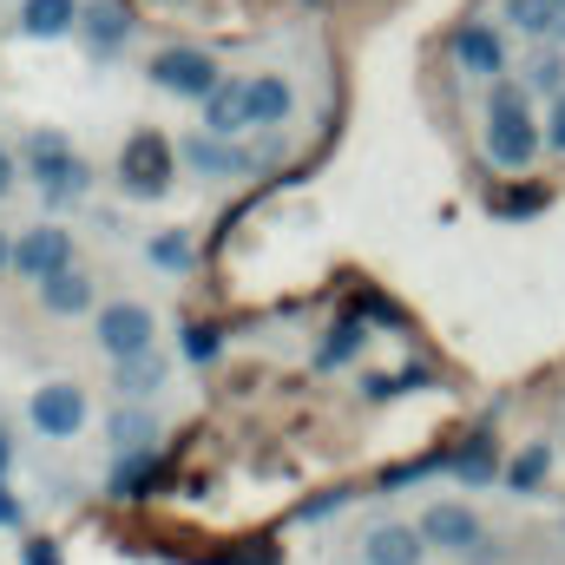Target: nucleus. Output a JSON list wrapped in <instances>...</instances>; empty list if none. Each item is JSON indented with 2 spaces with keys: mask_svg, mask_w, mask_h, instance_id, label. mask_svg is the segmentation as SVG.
<instances>
[{
  "mask_svg": "<svg viewBox=\"0 0 565 565\" xmlns=\"http://www.w3.org/2000/svg\"><path fill=\"white\" fill-rule=\"evenodd\" d=\"M540 151H546V119L533 113L526 79H520V73L493 79V86H487V113H480V158H487L493 171L520 178V171L540 164Z\"/></svg>",
  "mask_w": 565,
  "mask_h": 565,
  "instance_id": "1",
  "label": "nucleus"
},
{
  "mask_svg": "<svg viewBox=\"0 0 565 565\" xmlns=\"http://www.w3.org/2000/svg\"><path fill=\"white\" fill-rule=\"evenodd\" d=\"M13 158H20V178H33V184H40L46 211H66V204H79V198L93 191V164L79 158V145L66 139L60 126H40V132H26Z\"/></svg>",
  "mask_w": 565,
  "mask_h": 565,
  "instance_id": "2",
  "label": "nucleus"
},
{
  "mask_svg": "<svg viewBox=\"0 0 565 565\" xmlns=\"http://www.w3.org/2000/svg\"><path fill=\"white\" fill-rule=\"evenodd\" d=\"M113 178H119V191L126 198H171V184L184 178V164H178V139H164L158 126H139L132 139L119 145V158H113Z\"/></svg>",
  "mask_w": 565,
  "mask_h": 565,
  "instance_id": "3",
  "label": "nucleus"
},
{
  "mask_svg": "<svg viewBox=\"0 0 565 565\" xmlns=\"http://www.w3.org/2000/svg\"><path fill=\"white\" fill-rule=\"evenodd\" d=\"M145 79H151L158 93L184 99V106H204V99L217 93L224 66H217V53H211V46H198V40H164V46H151Z\"/></svg>",
  "mask_w": 565,
  "mask_h": 565,
  "instance_id": "4",
  "label": "nucleus"
},
{
  "mask_svg": "<svg viewBox=\"0 0 565 565\" xmlns=\"http://www.w3.org/2000/svg\"><path fill=\"white\" fill-rule=\"evenodd\" d=\"M93 342H99V355H113V362L151 355V349H158V316H151V302H132V296L99 302V309H93Z\"/></svg>",
  "mask_w": 565,
  "mask_h": 565,
  "instance_id": "5",
  "label": "nucleus"
},
{
  "mask_svg": "<svg viewBox=\"0 0 565 565\" xmlns=\"http://www.w3.org/2000/svg\"><path fill=\"white\" fill-rule=\"evenodd\" d=\"M178 487V460L164 447H145V454H113V473H106V500L113 507H151L158 493Z\"/></svg>",
  "mask_w": 565,
  "mask_h": 565,
  "instance_id": "6",
  "label": "nucleus"
},
{
  "mask_svg": "<svg viewBox=\"0 0 565 565\" xmlns=\"http://www.w3.org/2000/svg\"><path fill=\"white\" fill-rule=\"evenodd\" d=\"M26 422H33L40 440H79L86 422H93V402H86L79 382H40L26 395Z\"/></svg>",
  "mask_w": 565,
  "mask_h": 565,
  "instance_id": "7",
  "label": "nucleus"
},
{
  "mask_svg": "<svg viewBox=\"0 0 565 565\" xmlns=\"http://www.w3.org/2000/svg\"><path fill=\"white\" fill-rule=\"evenodd\" d=\"M447 53H454V66H460L467 79H480V86H493V79H507V73H513L507 33H500L493 20H460V26L447 33Z\"/></svg>",
  "mask_w": 565,
  "mask_h": 565,
  "instance_id": "8",
  "label": "nucleus"
},
{
  "mask_svg": "<svg viewBox=\"0 0 565 565\" xmlns=\"http://www.w3.org/2000/svg\"><path fill=\"white\" fill-rule=\"evenodd\" d=\"M178 164H184V178H204V184L257 178V171H250V145L244 139H217V132H204V126L178 139Z\"/></svg>",
  "mask_w": 565,
  "mask_h": 565,
  "instance_id": "9",
  "label": "nucleus"
},
{
  "mask_svg": "<svg viewBox=\"0 0 565 565\" xmlns=\"http://www.w3.org/2000/svg\"><path fill=\"white\" fill-rule=\"evenodd\" d=\"M79 40H86L93 66H113L139 40V7L132 0H86L79 7Z\"/></svg>",
  "mask_w": 565,
  "mask_h": 565,
  "instance_id": "10",
  "label": "nucleus"
},
{
  "mask_svg": "<svg viewBox=\"0 0 565 565\" xmlns=\"http://www.w3.org/2000/svg\"><path fill=\"white\" fill-rule=\"evenodd\" d=\"M73 264H79V250H73L66 224H33V231L13 237V277L20 282H46L60 270H73Z\"/></svg>",
  "mask_w": 565,
  "mask_h": 565,
  "instance_id": "11",
  "label": "nucleus"
},
{
  "mask_svg": "<svg viewBox=\"0 0 565 565\" xmlns=\"http://www.w3.org/2000/svg\"><path fill=\"white\" fill-rule=\"evenodd\" d=\"M500 473H507V454H500V434H493V427H467L460 440H447V480H454V487L480 493V487H493Z\"/></svg>",
  "mask_w": 565,
  "mask_h": 565,
  "instance_id": "12",
  "label": "nucleus"
},
{
  "mask_svg": "<svg viewBox=\"0 0 565 565\" xmlns=\"http://www.w3.org/2000/svg\"><path fill=\"white\" fill-rule=\"evenodd\" d=\"M415 526H422L427 553H447V559H467V553L487 540V526H480V513H473L467 500H434Z\"/></svg>",
  "mask_w": 565,
  "mask_h": 565,
  "instance_id": "13",
  "label": "nucleus"
},
{
  "mask_svg": "<svg viewBox=\"0 0 565 565\" xmlns=\"http://www.w3.org/2000/svg\"><path fill=\"white\" fill-rule=\"evenodd\" d=\"M553 211V184L546 178H500V184H487V217H500V224H533V217H546Z\"/></svg>",
  "mask_w": 565,
  "mask_h": 565,
  "instance_id": "14",
  "label": "nucleus"
},
{
  "mask_svg": "<svg viewBox=\"0 0 565 565\" xmlns=\"http://www.w3.org/2000/svg\"><path fill=\"white\" fill-rule=\"evenodd\" d=\"M33 302L46 309V316H93L99 309V282H93V270H60V277H46V282H33Z\"/></svg>",
  "mask_w": 565,
  "mask_h": 565,
  "instance_id": "15",
  "label": "nucleus"
},
{
  "mask_svg": "<svg viewBox=\"0 0 565 565\" xmlns=\"http://www.w3.org/2000/svg\"><path fill=\"white\" fill-rule=\"evenodd\" d=\"M362 565H427V540L408 520H382L362 533Z\"/></svg>",
  "mask_w": 565,
  "mask_h": 565,
  "instance_id": "16",
  "label": "nucleus"
},
{
  "mask_svg": "<svg viewBox=\"0 0 565 565\" xmlns=\"http://www.w3.org/2000/svg\"><path fill=\"white\" fill-rule=\"evenodd\" d=\"M106 447L113 454H145V447H164V422L151 402H119L106 415Z\"/></svg>",
  "mask_w": 565,
  "mask_h": 565,
  "instance_id": "17",
  "label": "nucleus"
},
{
  "mask_svg": "<svg viewBox=\"0 0 565 565\" xmlns=\"http://www.w3.org/2000/svg\"><path fill=\"white\" fill-rule=\"evenodd\" d=\"M198 113H204V132H217V139H244V132H250V79L224 73L217 93H211Z\"/></svg>",
  "mask_w": 565,
  "mask_h": 565,
  "instance_id": "18",
  "label": "nucleus"
},
{
  "mask_svg": "<svg viewBox=\"0 0 565 565\" xmlns=\"http://www.w3.org/2000/svg\"><path fill=\"white\" fill-rule=\"evenodd\" d=\"M369 335H375V329H369L362 316H349V309H342V316H335V322L322 329V342H316V355H309V369H316V375H335V369H349V362H362V349H369Z\"/></svg>",
  "mask_w": 565,
  "mask_h": 565,
  "instance_id": "19",
  "label": "nucleus"
},
{
  "mask_svg": "<svg viewBox=\"0 0 565 565\" xmlns=\"http://www.w3.org/2000/svg\"><path fill=\"white\" fill-rule=\"evenodd\" d=\"M296 119V86L282 73H250V132H282Z\"/></svg>",
  "mask_w": 565,
  "mask_h": 565,
  "instance_id": "20",
  "label": "nucleus"
},
{
  "mask_svg": "<svg viewBox=\"0 0 565 565\" xmlns=\"http://www.w3.org/2000/svg\"><path fill=\"white\" fill-rule=\"evenodd\" d=\"M500 20L540 46H565V0H507Z\"/></svg>",
  "mask_w": 565,
  "mask_h": 565,
  "instance_id": "21",
  "label": "nucleus"
},
{
  "mask_svg": "<svg viewBox=\"0 0 565 565\" xmlns=\"http://www.w3.org/2000/svg\"><path fill=\"white\" fill-rule=\"evenodd\" d=\"M79 7L86 0H20V33L26 40H66V33H79Z\"/></svg>",
  "mask_w": 565,
  "mask_h": 565,
  "instance_id": "22",
  "label": "nucleus"
},
{
  "mask_svg": "<svg viewBox=\"0 0 565 565\" xmlns=\"http://www.w3.org/2000/svg\"><path fill=\"white\" fill-rule=\"evenodd\" d=\"M171 382V362L151 349V355H132V362H113V388L119 402H158V388Z\"/></svg>",
  "mask_w": 565,
  "mask_h": 565,
  "instance_id": "23",
  "label": "nucleus"
},
{
  "mask_svg": "<svg viewBox=\"0 0 565 565\" xmlns=\"http://www.w3.org/2000/svg\"><path fill=\"white\" fill-rule=\"evenodd\" d=\"M546 480H553V440H526V447L507 460V473H500V487L520 493V500H533Z\"/></svg>",
  "mask_w": 565,
  "mask_h": 565,
  "instance_id": "24",
  "label": "nucleus"
},
{
  "mask_svg": "<svg viewBox=\"0 0 565 565\" xmlns=\"http://www.w3.org/2000/svg\"><path fill=\"white\" fill-rule=\"evenodd\" d=\"M427 382H434V369H427V362L388 369V375H382V369H369V375L355 382V395H362L369 408H382V402H402V395H415V388H427Z\"/></svg>",
  "mask_w": 565,
  "mask_h": 565,
  "instance_id": "25",
  "label": "nucleus"
},
{
  "mask_svg": "<svg viewBox=\"0 0 565 565\" xmlns=\"http://www.w3.org/2000/svg\"><path fill=\"white\" fill-rule=\"evenodd\" d=\"M224 349H231V342H224V322L191 316V322L178 329V355H184L191 369H217V362H224Z\"/></svg>",
  "mask_w": 565,
  "mask_h": 565,
  "instance_id": "26",
  "label": "nucleus"
},
{
  "mask_svg": "<svg viewBox=\"0 0 565 565\" xmlns=\"http://www.w3.org/2000/svg\"><path fill=\"white\" fill-rule=\"evenodd\" d=\"M520 79H526L533 99H559L565 93V46H540V53L520 66Z\"/></svg>",
  "mask_w": 565,
  "mask_h": 565,
  "instance_id": "27",
  "label": "nucleus"
},
{
  "mask_svg": "<svg viewBox=\"0 0 565 565\" xmlns=\"http://www.w3.org/2000/svg\"><path fill=\"white\" fill-rule=\"evenodd\" d=\"M349 316H362L369 329H375V322H382V329H402V322H408V309H402L388 289H375V282H362V289L349 296Z\"/></svg>",
  "mask_w": 565,
  "mask_h": 565,
  "instance_id": "28",
  "label": "nucleus"
},
{
  "mask_svg": "<svg viewBox=\"0 0 565 565\" xmlns=\"http://www.w3.org/2000/svg\"><path fill=\"white\" fill-rule=\"evenodd\" d=\"M145 264H158V270H191V264H198L191 231H158V237H145Z\"/></svg>",
  "mask_w": 565,
  "mask_h": 565,
  "instance_id": "29",
  "label": "nucleus"
},
{
  "mask_svg": "<svg viewBox=\"0 0 565 565\" xmlns=\"http://www.w3.org/2000/svg\"><path fill=\"white\" fill-rule=\"evenodd\" d=\"M355 493L349 487H322V493H309V500H296V520H329V513H342Z\"/></svg>",
  "mask_w": 565,
  "mask_h": 565,
  "instance_id": "30",
  "label": "nucleus"
},
{
  "mask_svg": "<svg viewBox=\"0 0 565 565\" xmlns=\"http://www.w3.org/2000/svg\"><path fill=\"white\" fill-rule=\"evenodd\" d=\"M20 565H66V546L53 533H26L20 540Z\"/></svg>",
  "mask_w": 565,
  "mask_h": 565,
  "instance_id": "31",
  "label": "nucleus"
},
{
  "mask_svg": "<svg viewBox=\"0 0 565 565\" xmlns=\"http://www.w3.org/2000/svg\"><path fill=\"white\" fill-rule=\"evenodd\" d=\"M20 526H26V500L0 480V533H20Z\"/></svg>",
  "mask_w": 565,
  "mask_h": 565,
  "instance_id": "32",
  "label": "nucleus"
},
{
  "mask_svg": "<svg viewBox=\"0 0 565 565\" xmlns=\"http://www.w3.org/2000/svg\"><path fill=\"white\" fill-rule=\"evenodd\" d=\"M546 151L565 158V93L559 99H546Z\"/></svg>",
  "mask_w": 565,
  "mask_h": 565,
  "instance_id": "33",
  "label": "nucleus"
},
{
  "mask_svg": "<svg viewBox=\"0 0 565 565\" xmlns=\"http://www.w3.org/2000/svg\"><path fill=\"white\" fill-rule=\"evenodd\" d=\"M13 184H20V158H13V151H7V139H0V198H7V191H13Z\"/></svg>",
  "mask_w": 565,
  "mask_h": 565,
  "instance_id": "34",
  "label": "nucleus"
},
{
  "mask_svg": "<svg viewBox=\"0 0 565 565\" xmlns=\"http://www.w3.org/2000/svg\"><path fill=\"white\" fill-rule=\"evenodd\" d=\"M7 473H13V434L0 427V480H7Z\"/></svg>",
  "mask_w": 565,
  "mask_h": 565,
  "instance_id": "35",
  "label": "nucleus"
},
{
  "mask_svg": "<svg viewBox=\"0 0 565 565\" xmlns=\"http://www.w3.org/2000/svg\"><path fill=\"white\" fill-rule=\"evenodd\" d=\"M0 270H13V237L0 231Z\"/></svg>",
  "mask_w": 565,
  "mask_h": 565,
  "instance_id": "36",
  "label": "nucleus"
}]
</instances>
